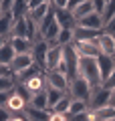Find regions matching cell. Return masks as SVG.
<instances>
[{"label":"cell","instance_id":"6da1fadb","mask_svg":"<svg viewBox=\"0 0 115 121\" xmlns=\"http://www.w3.org/2000/svg\"><path fill=\"white\" fill-rule=\"evenodd\" d=\"M79 75L85 77L93 87L103 85L101 71H99V63H97V59H93V56H81V60H79Z\"/></svg>","mask_w":115,"mask_h":121},{"label":"cell","instance_id":"7a4b0ae2","mask_svg":"<svg viewBox=\"0 0 115 121\" xmlns=\"http://www.w3.org/2000/svg\"><path fill=\"white\" fill-rule=\"evenodd\" d=\"M91 91H93V85H91L85 77H81V75H79V77L71 79V85H69V95H71L73 99H83V101H87V103H89Z\"/></svg>","mask_w":115,"mask_h":121},{"label":"cell","instance_id":"3957f363","mask_svg":"<svg viewBox=\"0 0 115 121\" xmlns=\"http://www.w3.org/2000/svg\"><path fill=\"white\" fill-rule=\"evenodd\" d=\"M109 99H111V91L103 85H97L93 87L91 91V99H89V107L91 109H101L105 105H109Z\"/></svg>","mask_w":115,"mask_h":121},{"label":"cell","instance_id":"277c9868","mask_svg":"<svg viewBox=\"0 0 115 121\" xmlns=\"http://www.w3.org/2000/svg\"><path fill=\"white\" fill-rule=\"evenodd\" d=\"M63 56H65V47L61 44H51L47 52V71H57L59 65L63 63Z\"/></svg>","mask_w":115,"mask_h":121},{"label":"cell","instance_id":"5b68a950","mask_svg":"<svg viewBox=\"0 0 115 121\" xmlns=\"http://www.w3.org/2000/svg\"><path fill=\"white\" fill-rule=\"evenodd\" d=\"M49 47H51V44H49L47 40L40 39V40H36V43H34L32 52H30V55H32V59H34V63H36L43 71H47V52H49Z\"/></svg>","mask_w":115,"mask_h":121},{"label":"cell","instance_id":"8992f818","mask_svg":"<svg viewBox=\"0 0 115 121\" xmlns=\"http://www.w3.org/2000/svg\"><path fill=\"white\" fill-rule=\"evenodd\" d=\"M47 81H49V87H55V89H61L65 93H69L71 79L65 73H61V71H47Z\"/></svg>","mask_w":115,"mask_h":121},{"label":"cell","instance_id":"52a82bcc","mask_svg":"<svg viewBox=\"0 0 115 121\" xmlns=\"http://www.w3.org/2000/svg\"><path fill=\"white\" fill-rule=\"evenodd\" d=\"M73 47H75V51L79 52V56H93V59H97V56L101 55L97 39L85 40V43H73Z\"/></svg>","mask_w":115,"mask_h":121},{"label":"cell","instance_id":"ba28073f","mask_svg":"<svg viewBox=\"0 0 115 121\" xmlns=\"http://www.w3.org/2000/svg\"><path fill=\"white\" fill-rule=\"evenodd\" d=\"M55 18L61 24V28H77V18L73 14V10L69 8H55Z\"/></svg>","mask_w":115,"mask_h":121},{"label":"cell","instance_id":"9c48e42d","mask_svg":"<svg viewBox=\"0 0 115 121\" xmlns=\"http://www.w3.org/2000/svg\"><path fill=\"white\" fill-rule=\"evenodd\" d=\"M26 105H28V101H26L16 89H12V91H10V97H8V101H6L4 107L8 109L10 113H20V111H24Z\"/></svg>","mask_w":115,"mask_h":121},{"label":"cell","instance_id":"30bf717a","mask_svg":"<svg viewBox=\"0 0 115 121\" xmlns=\"http://www.w3.org/2000/svg\"><path fill=\"white\" fill-rule=\"evenodd\" d=\"M10 44H12L16 55H30L34 47V43L26 36H10Z\"/></svg>","mask_w":115,"mask_h":121},{"label":"cell","instance_id":"8fae6325","mask_svg":"<svg viewBox=\"0 0 115 121\" xmlns=\"http://www.w3.org/2000/svg\"><path fill=\"white\" fill-rule=\"evenodd\" d=\"M97 43H99V51H101V55L115 56V36L113 35L101 32V35L97 36Z\"/></svg>","mask_w":115,"mask_h":121},{"label":"cell","instance_id":"7c38bea8","mask_svg":"<svg viewBox=\"0 0 115 121\" xmlns=\"http://www.w3.org/2000/svg\"><path fill=\"white\" fill-rule=\"evenodd\" d=\"M97 63H99V71H101V81H107L109 75L115 71V56L99 55L97 56Z\"/></svg>","mask_w":115,"mask_h":121},{"label":"cell","instance_id":"4fadbf2b","mask_svg":"<svg viewBox=\"0 0 115 121\" xmlns=\"http://www.w3.org/2000/svg\"><path fill=\"white\" fill-rule=\"evenodd\" d=\"M79 26H85V28H93V30H101L103 32V26H105V22H103V16L97 12H91L87 14V16H83L81 20L77 22Z\"/></svg>","mask_w":115,"mask_h":121},{"label":"cell","instance_id":"5bb4252c","mask_svg":"<svg viewBox=\"0 0 115 121\" xmlns=\"http://www.w3.org/2000/svg\"><path fill=\"white\" fill-rule=\"evenodd\" d=\"M32 63H34L32 55H16L14 60L10 63V71H12V75H16V73H20V71H24L26 67H30Z\"/></svg>","mask_w":115,"mask_h":121},{"label":"cell","instance_id":"9a60e30c","mask_svg":"<svg viewBox=\"0 0 115 121\" xmlns=\"http://www.w3.org/2000/svg\"><path fill=\"white\" fill-rule=\"evenodd\" d=\"M24 113L28 117V121H49V115H51L49 109H38V107H34L30 103L24 107Z\"/></svg>","mask_w":115,"mask_h":121},{"label":"cell","instance_id":"2e32d148","mask_svg":"<svg viewBox=\"0 0 115 121\" xmlns=\"http://www.w3.org/2000/svg\"><path fill=\"white\" fill-rule=\"evenodd\" d=\"M53 10V2L49 0V2H44V4H40V6H36V8H32V10H28V16L32 18L36 24H40V22L47 18V14Z\"/></svg>","mask_w":115,"mask_h":121},{"label":"cell","instance_id":"e0dca14e","mask_svg":"<svg viewBox=\"0 0 115 121\" xmlns=\"http://www.w3.org/2000/svg\"><path fill=\"white\" fill-rule=\"evenodd\" d=\"M14 20H16V18L12 16V12H2V14H0V36L10 39V35H12V26H14Z\"/></svg>","mask_w":115,"mask_h":121},{"label":"cell","instance_id":"ac0fdd59","mask_svg":"<svg viewBox=\"0 0 115 121\" xmlns=\"http://www.w3.org/2000/svg\"><path fill=\"white\" fill-rule=\"evenodd\" d=\"M40 73H44L40 67L36 65V63H32L30 67H26L24 71H20V73H16L14 77H16V83H26V81H30V79H34V77H38Z\"/></svg>","mask_w":115,"mask_h":121},{"label":"cell","instance_id":"d6986e66","mask_svg":"<svg viewBox=\"0 0 115 121\" xmlns=\"http://www.w3.org/2000/svg\"><path fill=\"white\" fill-rule=\"evenodd\" d=\"M101 35V30H93V28H85V26L77 24L75 28V43H85V40H93Z\"/></svg>","mask_w":115,"mask_h":121},{"label":"cell","instance_id":"ffe728a7","mask_svg":"<svg viewBox=\"0 0 115 121\" xmlns=\"http://www.w3.org/2000/svg\"><path fill=\"white\" fill-rule=\"evenodd\" d=\"M28 14V12H26ZM20 16L14 20V26H12V35L10 36H26L28 39V16Z\"/></svg>","mask_w":115,"mask_h":121},{"label":"cell","instance_id":"44dd1931","mask_svg":"<svg viewBox=\"0 0 115 121\" xmlns=\"http://www.w3.org/2000/svg\"><path fill=\"white\" fill-rule=\"evenodd\" d=\"M14 56H16V52H14L12 44H10V39H8L2 47H0V65H8L10 67V63L14 60Z\"/></svg>","mask_w":115,"mask_h":121},{"label":"cell","instance_id":"7402d4cb","mask_svg":"<svg viewBox=\"0 0 115 121\" xmlns=\"http://www.w3.org/2000/svg\"><path fill=\"white\" fill-rule=\"evenodd\" d=\"M75 43V28H61L59 36H57V44L61 47H67V44Z\"/></svg>","mask_w":115,"mask_h":121},{"label":"cell","instance_id":"603a6c76","mask_svg":"<svg viewBox=\"0 0 115 121\" xmlns=\"http://www.w3.org/2000/svg\"><path fill=\"white\" fill-rule=\"evenodd\" d=\"M67 95L65 91H61V89H55V87H47V97H49V111H51L53 107H55L57 103H59L63 97Z\"/></svg>","mask_w":115,"mask_h":121},{"label":"cell","instance_id":"cb8c5ba5","mask_svg":"<svg viewBox=\"0 0 115 121\" xmlns=\"http://www.w3.org/2000/svg\"><path fill=\"white\" fill-rule=\"evenodd\" d=\"M91 12H95V10H93V4H91V0H87V2H81L79 6H75V8H73V14H75L77 22L81 20L83 16H87V14H91Z\"/></svg>","mask_w":115,"mask_h":121},{"label":"cell","instance_id":"d4e9b609","mask_svg":"<svg viewBox=\"0 0 115 121\" xmlns=\"http://www.w3.org/2000/svg\"><path fill=\"white\" fill-rule=\"evenodd\" d=\"M95 115H97V121H109V119H115V107L111 105H105L101 109H93Z\"/></svg>","mask_w":115,"mask_h":121},{"label":"cell","instance_id":"484cf974","mask_svg":"<svg viewBox=\"0 0 115 121\" xmlns=\"http://www.w3.org/2000/svg\"><path fill=\"white\" fill-rule=\"evenodd\" d=\"M30 105H34V107L38 109H49V97H47V89L40 91V93H34L32 99H30Z\"/></svg>","mask_w":115,"mask_h":121},{"label":"cell","instance_id":"4316f807","mask_svg":"<svg viewBox=\"0 0 115 121\" xmlns=\"http://www.w3.org/2000/svg\"><path fill=\"white\" fill-rule=\"evenodd\" d=\"M89 103L87 101H83V99H73L71 101V109H69V115H79V113H85V111H89Z\"/></svg>","mask_w":115,"mask_h":121},{"label":"cell","instance_id":"83f0119b","mask_svg":"<svg viewBox=\"0 0 115 121\" xmlns=\"http://www.w3.org/2000/svg\"><path fill=\"white\" fill-rule=\"evenodd\" d=\"M71 101H73V97L67 93V95H65L63 99L51 109V113H69V109H71Z\"/></svg>","mask_w":115,"mask_h":121},{"label":"cell","instance_id":"f1b7e54d","mask_svg":"<svg viewBox=\"0 0 115 121\" xmlns=\"http://www.w3.org/2000/svg\"><path fill=\"white\" fill-rule=\"evenodd\" d=\"M14 87H16V77H14V75L0 77V93H4V91H12Z\"/></svg>","mask_w":115,"mask_h":121},{"label":"cell","instance_id":"f546056e","mask_svg":"<svg viewBox=\"0 0 115 121\" xmlns=\"http://www.w3.org/2000/svg\"><path fill=\"white\" fill-rule=\"evenodd\" d=\"M115 16V0H109L105 6V12H103V22H109Z\"/></svg>","mask_w":115,"mask_h":121},{"label":"cell","instance_id":"4dcf8cb0","mask_svg":"<svg viewBox=\"0 0 115 121\" xmlns=\"http://www.w3.org/2000/svg\"><path fill=\"white\" fill-rule=\"evenodd\" d=\"M91 4H93V10H95V12L103 16V12H105V6H107L105 0H91Z\"/></svg>","mask_w":115,"mask_h":121},{"label":"cell","instance_id":"1f68e13d","mask_svg":"<svg viewBox=\"0 0 115 121\" xmlns=\"http://www.w3.org/2000/svg\"><path fill=\"white\" fill-rule=\"evenodd\" d=\"M49 121H71V117H69V113H51Z\"/></svg>","mask_w":115,"mask_h":121},{"label":"cell","instance_id":"d6a6232c","mask_svg":"<svg viewBox=\"0 0 115 121\" xmlns=\"http://www.w3.org/2000/svg\"><path fill=\"white\" fill-rule=\"evenodd\" d=\"M103 32H107V35H113V36H115V16L111 18L109 22H105V26H103Z\"/></svg>","mask_w":115,"mask_h":121},{"label":"cell","instance_id":"836d02e7","mask_svg":"<svg viewBox=\"0 0 115 121\" xmlns=\"http://www.w3.org/2000/svg\"><path fill=\"white\" fill-rule=\"evenodd\" d=\"M103 87H107L109 91H113V89H115V71L109 75V79H107V81H103Z\"/></svg>","mask_w":115,"mask_h":121},{"label":"cell","instance_id":"e575fe53","mask_svg":"<svg viewBox=\"0 0 115 121\" xmlns=\"http://www.w3.org/2000/svg\"><path fill=\"white\" fill-rule=\"evenodd\" d=\"M8 121H28V117H26L24 111H20V113H12Z\"/></svg>","mask_w":115,"mask_h":121},{"label":"cell","instance_id":"d590c367","mask_svg":"<svg viewBox=\"0 0 115 121\" xmlns=\"http://www.w3.org/2000/svg\"><path fill=\"white\" fill-rule=\"evenodd\" d=\"M10 115H12V113H10L6 107H2V105H0V121H8Z\"/></svg>","mask_w":115,"mask_h":121},{"label":"cell","instance_id":"8d00e7d4","mask_svg":"<svg viewBox=\"0 0 115 121\" xmlns=\"http://www.w3.org/2000/svg\"><path fill=\"white\" fill-rule=\"evenodd\" d=\"M55 8H67L69 6V0H51Z\"/></svg>","mask_w":115,"mask_h":121},{"label":"cell","instance_id":"74e56055","mask_svg":"<svg viewBox=\"0 0 115 121\" xmlns=\"http://www.w3.org/2000/svg\"><path fill=\"white\" fill-rule=\"evenodd\" d=\"M44 2H49V0H28V10L36 8V6H40V4H44Z\"/></svg>","mask_w":115,"mask_h":121},{"label":"cell","instance_id":"f35d334b","mask_svg":"<svg viewBox=\"0 0 115 121\" xmlns=\"http://www.w3.org/2000/svg\"><path fill=\"white\" fill-rule=\"evenodd\" d=\"M8 75H12L10 67L8 65H0V77H8Z\"/></svg>","mask_w":115,"mask_h":121},{"label":"cell","instance_id":"ab89813d","mask_svg":"<svg viewBox=\"0 0 115 121\" xmlns=\"http://www.w3.org/2000/svg\"><path fill=\"white\" fill-rule=\"evenodd\" d=\"M8 97H10V91H4V93H0V105H2V107L6 105V101H8Z\"/></svg>","mask_w":115,"mask_h":121},{"label":"cell","instance_id":"60d3db41","mask_svg":"<svg viewBox=\"0 0 115 121\" xmlns=\"http://www.w3.org/2000/svg\"><path fill=\"white\" fill-rule=\"evenodd\" d=\"M12 4H14V0H2V8H4V12H10Z\"/></svg>","mask_w":115,"mask_h":121},{"label":"cell","instance_id":"b9f144b4","mask_svg":"<svg viewBox=\"0 0 115 121\" xmlns=\"http://www.w3.org/2000/svg\"><path fill=\"white\" fill-rule=\"evenodd\" d=\"M109 105H111V107H115V89L111 91V99H109Z\"/></svg>","mask_w":115,"mask_h":121},{"label":"cell","instance_id":"7bdbcfd3","mask_svg":"<svg viewBox=\"0 0 115 121\" xmlns=\"http://www.w3.org/2000/svg\"><path fill=\"white\" fill-rule=\"evenodd\" d=\"M6 40H8V39H6V36H0V47H2V44H4Z\"/></svg>","mask_w":115,"mask_h":121},{"label":"cell","instance_id":"ee69618b","mask_svg":"<svg viewBox=\"0 0 115 121\" xmlns=\"http://www.w3.org/2000/svg\"><path fill=\"white\" fill-rule=\"evenodd\" d=\"M2 12H4V8H2V0H0V14H2Z\"/></svg>","mask_w":115,"mask_h":121},{"label":"cell","instance_id":"f6af8a7d","mask_svg":"<svg viewBox=\"0 0 115 121\" xmlns=\"http://www.w3.org/2000/svg\"><path fill=\"white\" fill-rule=\"evenodd\" d=\"M109 121H115V119H109Z\"/></svg>","mask_w":115,"mask_h":121},{"label":"cell","instance_id":"bcb514c9","mask_svg":"<svg viewBox=\"0 0 115 121\" xmlns=\"http://www.w3.org/2000/svg\"><path fill=\"white\" fill-rule=\"evenodd\" d=\"M105 2H109V0H105Z\"/></svg>","mask_w":115,"mask_h":121}]
</instances>
